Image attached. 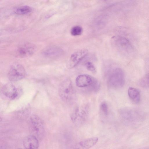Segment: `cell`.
Segmentation results:
<instances>
[{
    "label": "cell",
    "mask_w": 149,
    "mask_h": 149,
    "mask_svg": "<svg viewBox=\"0 0 149 149\" xmlns=\"http://www.w3.org/2000/svg\"><path fill=\"white\" fill-rule=\"evenodd\" d=\"M23 143L25 149H38L39 146L38 139L31 134L25 137Z\"/></svg>",
    "instance_id": "7c38bea8"
},
{
    "label": "cell",
    "mask_w": 149,
    "mask_h": 149,
    "mask_svg": "<svg viewBox=\"0 0 149 149\" xmlns=\"http://www.w3.org/2000/svg\"><path fill=\"white\" fill-rule=\"evenodd\" d=\"M108 17L106 15H101L95 19L94 25L95 28L97 29L103 28L108 21Z\"/></svg>",
    "instance_id": "9a60e30c"
},
{
    "label": "cell",
    "mask_w": 149,
    "mask_h": 149,
    "mask_svg": "<svg viewBox=\"0 0 149 149\" xmlns=\"http://www.w3.org/2000/svg\"><path fill=\"white\" fill-rule=\"evenodd\" d=\"M16 149H22L21 148H18Z\"/></svg>",
    "instance_id": "44dd1931"
},
{
    "label": "cell",
    "mask_w": 149,
    "mask_h": 149,
    "mask_svg": "<svg viewBox=\"0 0 149 149\" xmlns=\"http://www.w3.org/2000/svg\"><path fill=\"white\" fill-rule=\"evenodd\" d=\"M1 91L4 96L12 100L16 98L19 95L18 88L14 84L10 83L6 84L3 86Z\"/></svg>",
    "instance_id": "8fae6325"
},
{
    "label": "cell",
    "mask_w": 149,
    "mask_h": 149,
    "mask_svg": "<svg viewBox=\"0 0 149 149\" xmlns=\"http://www.w3.org/2000/svg\"><path fill=\"white\" fill-rule=\"evenodd\" d=\"M29 128L31 134L40 139L45 132L44 123L42 119L36 114L31 115L29 121Z\"/></svg>",
    "instance_id": "3957f363"
},
{
    "label": "cell",
    "mask_w": 149,
    "mask_h": 149,
    "mask_svg": "<svg viewBox=\"0 0 149 149\" xmlns=\"http://www.w3.org/2000/svg\"><path fill=\"white\" fill-rule=\"evenodd\" d=\"M125 83V77L123 70L119 68L112 70L109 76L107 83L109 86L117 89L122 87Z\"/></svg>",
    "instance_id": "277c9868"
},
{
    "label": "cell",
    "mask_w": 149,
    "mask_h": 149,
    "mask_svg": "<svg viewBox=\"0 0 149 149\" xmlns=\"http://www.w3.org/2000/svg\"><path fill=\"white\" fill-rule=\"evenodd\" d=\"M63 52V50L61 48L56 46H51L44 49L42 53L46 56L52 57L60 56Z\"/></svg>",
    "instance_id": "4fadbf2b"
},
{
    "label": "cell",
    "mask_w": 149,
    "mask_h": 149,
    "mask_svg": "<svg viewBox=\"0 0 149 149\" xmlns=\"http://www.w3.org/2000/svg\"><path fill=\"white\" fill-rule=\"evenodd\" d=\"M140 84L143 87H149V73L147 74L141 79Z\"/></svg>",
    "instance_id": "d6986e66"
},
{
    "label": "cell",
    "mask_w": 149,
    "mask_h": 149,
    "mask_svg": "<svg viewBox=\"0 0 149 149\" xmlns=\"http://www.w3.org/2000/svg\"><path fill=\"white\" fill-rule=\"evenodd\" d=\"M32 10V9L30 6L28 5H24L16 8L14 12L17 15H24L29 13Z\"/></svg>",
    "instance_id": "2e32d148"
},
{
    "label": "cell",
    "mask_w": 149,
    "mask_h": 149,
    "mask_svg": "<svg viewBox=\"0 0 149 149\" xmlns=\"http://www.w3.org/2000/svg\"><path fill=\"white\" fill-rule=\"evenodd\" d=\"M89 107L87 105L77 107L72 111L70 118L76 126L79 127L86 121L88 116Z\"/></svg>",
    "instance_id": "7a4b0ae2"
},
{
    "label": "cell",
    "mask_w": 149,
    "mask_h": 149,
    "mask_svg": "<svg viewBox=\"0 0 149 149\" xmlns=\"http://www.w3.org/2000/svg\"><path fill=\"white\" fill-rule=\"evenodd\" d=\"M100 110L102 114L104 116H107L108 113V106L107 103L103 102L100 104Z\"/></svg>",
    "instance_id": "ac0fdd59"
},
{
    "label": "cell",
    "mask_w": 149,
    "mask_h": 149,
    "mask_svg": "<svg viewBox=\"0 0 149 149\" xmlns=\"http://www.w3.org/2000/svg\"><path fill=\"white\" fill-rule=\"evenodd\" d=\"M128 95L131 101L135 104L138 103L140 100L139 91L137 89L130 87L128 89Z\"/></svg>",
    "instance_id": "5bb4252c"
},
{
    "label": "cell",
    "mask_w": 149,
    "mask_h": 149,
    "mask_svg": "<svg viewBox=\"0 0 149 149\" xmlns=\"http://www.w3.org/2000/svg\"><path fill=\"white\" fill-rule=\"evenodd\" d=\"M26 74V71L23 66L19 63H16L11 66L7 76L10 81H15L23 79Z\"/></svg>",
    "instance_id": "8992f818"
},
{
    "label": "cell",
    "mask_w": 149,
    "mask_h": 149,
    "mask_svg": "<svg viewBox=\"0 0 149 149\" xmlns=\"http://www.w3.org/2000/svg\"><path fill=\"white\" fill-rule=\"evenodd\" d=\"M85 65L88 70L94 74L96 73V68L92 63L90 61H87L85 63Z\"/></svg>",
    "instance_id": "ffe728a7"
},
{
    "label": "cell",
    "mask_w": 149,
    "mask_h": 149,
    "mask_svg": "<svg viewBox=\"0 0 149 149\" xmlns=\"http://www.w3.org/2000/svg\"><path fill=\"white\" fill-rule=\"evenodd\" d=\"M113 43L119 50L127 54H132L134 48L127 39L121 36H117L113 37Z\"/></svg>",
    "instance_id": "52a82bcc"
},
{
    "label": "cell",
    "mask_w": 149,
    "mask_h": 149,
    "mask_svg": "<svg viewBox=\"0 0 149 149\" xmlns=\"http://www.w3.org/2000/svg\"><path fill=\"white\" fill-rule=\"evenodd\" d=\"M36 50L35 45L31 43H26L20 45L16 51V56L20 58H25L32 55Z\"/></svg>",
    "instance_id": "9c48e42d"
},
{
    "label": "cell",
    "mask_w": 149,
    "mask_h": 149,
    "mask_svg": "<svg viewBox=\"0 0 149 149\" xmlns=\"http://www.w3.org/2000/svg\"><path fill=\"white\" fill-rule=\"evenodd\" d=\"M98 140L97 137L88 138L74 144L70 149H89L95 145Z\"/></svg>",
    "instance_id": "30bf717a"
},
{
    "label": "cell",
    "mask_w": 149,
    "mask_h": 149,
    "mask_svg": "<svg viewBox=\"0 0 149 149\" xmlns=\"http://www.w3.org/2000/svg\"><path fill=\"white\" fill-rule=\"evenodd\" d=\"M83 29L79 26H75L72 28L70 33L73 36H76L80 35L82 32Z\"/></svg>",
    "instance_id": "e0dca14e"
},
{
    "label": "cell",
    "mask_w": 149,
    "mask_h": 149,
    "mask_svg": "<svg viewBox=\"0 0 149 149\" xmlns=\"http://www.w3.org/2000/svg\"><path fill=\"white\" fill-rule=\"evenodd\" d=\"M58 93L60 98L64 102L70 104L74 101L75 91L70 79L66 78L61 83Z\"/></svg>",
    "instance_id": "6da1fadb"
},
{
    "label": "cell",
    "mask_w": 149,
    "mask_h": 149,
    "mask_svg": "<svg viewBox=\"0 0 149 149\" xmlns=\"http://www.w3.org/2000/svg\"><path fill=\"white\" fill-rule=\"evenodd\" d=\"M88 50L86 49L79 50L72 54L68 64L69 68L71 69L77 65L88 54Z\"/></svg>",
    "instance_id": "ba28073f"
},
{
    "label": "cell",
    "mask_w": 149,
    "mask_h": 149,
    "mask_svg": "<svg viewBox=\"0 0 149 149\" xmlns=\"http://www.w3.org/2000/svg\"><path fill=\"white\" fill-rule=\"evenodd\" d=\"M76 86L80 88H88L89 90L96 91L99 87L98 82L93 77L87 74L78 76L75 79Z\"/></svg>",
    "instance_id": "5b68a950"
}]
</instances>
